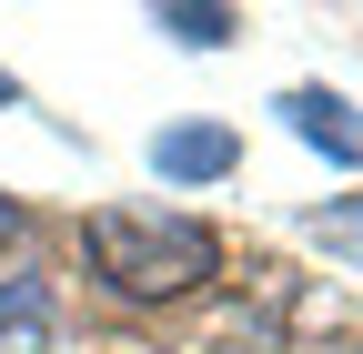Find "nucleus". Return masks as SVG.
<instances>
[{"label":"nucleus","instance_id":"4","mask_svg":"<svg viewBox=\"0 0 363 354\" xmlns=\"http://www.w3.org/2000/svg\"><path fill=\"white\" fill-rule=\"evenodd\" d=\"M283 122H293L323 162H343V172L363 162V122H353V102H333V92H283Z\"/></svg>","mask_w":363,"mask_h":354},{"label":"nucleus","instance_id":"5","mask_svg":"<svg viewBox=\"0 0 363 354\" xmlns=\"http://www.w3.org/2000/svg\"><path fill=\"white\" fill-rule=\"evenodd\" d=\"M152 31H172L182 51H222L242 21H233V11H202V0H172V11H152Z\"/></svg>","mask_w":363,"mask_h":354},{"label":"nucleus","instance_id":"1","mask_svg":"<svg viewBox=\"0 0 363 354\" xmlns=\"http://www.w3.org/2000/svg\"><path fill=\"white\" fill-rule=\"evenodd\" d=\"M81 253H91V274H101L111 294H131V304L202 294L222 274V243H212V223H192V213H91Z\"/></svg>","mask_w":363,"mask_h":354},{"label":"nucleus","instance_id":"3","mask_svg":"<svg viewBox=\"0 0 363 354\" xmlns=\"http://www.w3.org/2000/svg\"><path fill=\"white\" fill-rule=\"evenodd\" d=\"M0 354H61V294L40 274L0 284Z\"/></svg>","mask_w":363,"mask_h":354},{"label":"nucleus","instance_id":"2","mask_svg":"<svg viewBox=\"0 0 363 354\" xmlns=\"http://www.w3.org/2000/svg\"><path fill=\"white\" fill-rule=\"evenodd\" d=\"M242 162V132H222V122H182L152 142V172L162 183H222V172Z\"/></svg>","mask_w":363,"mask_h":354},{"label":"nucleus","instance_id":"6","mask_svg":"<svg viewBox=\"0 0 363 354\" xmlns=\"http://www.w3.org/2000/svg\"><path fill=\"white\" fill-rule=\"evenodd\" d=\"M11 223H21V213H11V203H0V243H11Z\"/></svg>","mask_w":363,"mask_h":354}]
</instances>
